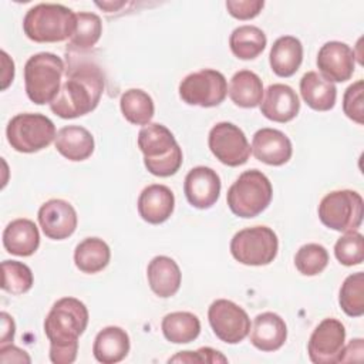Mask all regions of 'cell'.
<instances>
[{"mask_svg": "<svg viewBox=\"0 0 364 364\" xmlns=\"http://www.w3.org/2000/svg\"><path fill=\"white\" fill-rule=\"evenodd\" d=\"M338 303L341 310L350 317L364 314V273L357 272L346 277L340 287Z\"/></svg>", "mask_w": 364, "mask_h": 364, "instance_id": "33", "label": "cell"}, {"mask_svg": "<svg viewBox=\"0 0 364 364\" xmlns=\"http://www.w3.org/2000/svg\"><path fill=\"white\" fill-rule=\"evenodd\" d=\"M300 100L296 91L287 84H272L263 94L260 112L273 122H289L297 117Z\"/></svg>", "mask_w": 364, "mask_h": 364, "instance_id": "18", "label": "cell"}, {"mask_svg": "<svg viewBox=\"0 0 364 364\" xmlns=\"http://www.w3.org/2000/svg\"><path fill=\"white\" fill-rule=\"evenodd\" d=\"M0 320H1L0 346H4V344H9L10 341H13L14 333H16V324H14L13 317L9 313H6V311H1Z\"/></svg>", "mask_w": 364, "mask_h": 364, "instance_id": "42", "label": "cell"}, {"mask_svg": "<svg viewBox=\"0 0 364 364\" xmlns=\"http://www.w3.org/2000/svg\"><path fill=\"white\" fill-rule=\"evenodd\" d=\"M169 363H228V358L218 350L202 347L196 351H181L169 358Z\"/></svg>", "mask_w": 364, "mask_h": 364, "instance_id": "38", "label": "cell"}, {"mask_svg": "<svg viewBox=\"0 0 364 364\" xmlns=\"http://www.w3.org/2000/svg\"><path fill=\"white\" fill-rule=\"evenodd\" d=\"M346 341L344 324L333 317L324 318L311 333L307 353L314 364H334L340 361Z\"/></svg>", "mask_w": 364, "mask_h": 364, "instance_id": "13", "label": "cell"}, {"mask_svg": "<svg viewBox=\"0 0 364 364\" xmlns=\"http://www.w3.org/2000/svg\"><path fill=\"white\" fill-rule=\"evenodd\" d=\"M37 218L43 233L53 240L70 237L78 223L75 209L64 199H50L44 202L38 209Z\"/></svg>", "mask_w": 364, "mask_h": 364, "instance_id": "15", "label": "cell"}, {"mask_svg": "<svg viewBox=\"0 0 364 364\" xmlns=\"http://www.w3.org/2000/svg\"><path fill=\"white\" fill-rule=\"evenodd\" d=\"M228 95V82L220 71L205 68L188 74L179 84V97L188 105L216 107Z\"/></svg>", "mask_w": 364, "mask_h": 364, "instance_id": "10", "label": "cell"}, {"mask_svg": "<svg viewBox=\"0 0 364 364\" xmlns=\"http://www.w3.org/2000/svg\"><path fill=\"white\" fill-rule=\"evenodd\" d=\"M161 328L164 337L173 344H188L198 338L200 321L189 311H173L162 318Z\"/></svg>", "mask_w": 364, "mask_h": 364, "instance_id": "29", "label": "cell"}, {"mask_svg": "<svg viewBox=\"0 0 364 364\" xmlns=\"http://www.w3.org/2000/svg\"><path fill=\"white\" fill-rule=\"evenodd\" d=\"M220 178L209 166L192 168L183 182V192L188 202L198 209H209L219 199Z\"/></svg>", "mask_w": 364, "mask_h": 364, "instance_id": "16", "label": "cell"}, {"mask_svg": "<svg viewBox=\"0 0 364 364\" xmlns=\"http://www.w3.org/2000/svg\"><path fill=\"white\" fill-rule=\"evenodd\" d=\"M88 318V309L75 297H63L53 304L44 320L51 363L71 364L75 361L78 337L85 331Z\"/></svg>", "mask_w": 364, "mask_h": 364, "instance_id": "1", "label": "cell"}, {"mask_svg": "<svg viewBox=\"0 0 364 364\" xmlns=\"http://www.w3.org/2000/svg\"><path fill=\"white\" fill-rule=\"evenodd\" d=\"M252 154L266 165L282 166L290 161L293 146L289 136L274 128H262L252 138Z\"/></svg>", "mask_w": 364, "mask_h": 364, "instance_id": "17", "label": "cell"}, {"mask_svg": "<svg viewBox=\"0 0 364 364\" xmlns=\"http://www.w3.org/2000/svg\"><path fill=\"white\" fill-rule=\"evenodd\" d=\"M124 118L134 125H148L155 114V105L148 92L139 88L127 90L119 100Z\"/></svg>", "mask_w": 364, "mask_h": 364, "instance_id": "31", "label": "cell"}, {"mask_svg": "<svg viewBox=\"0 0 364 364\" xmlns=\"http://www.w3.org/2000/svg\"><path fill=\"white\" fill-rule=\"evenodd\" d=\"M208 320L215 336L228 344H237L250 333L247 313L239 304L226 299H218L209 306Z\"/></svg>", "mask_w": 364, "mask_h": 364, "instance_id": "11", "label": "cell"}, {"mask_svg": "<svg viewBox=\"0 0 364 364\" xmlns=\"http://www.w3.org/2000/svg\"><path fill=\"white\" fill-rule=\"evenodd\" d=\"M77 14L54 3L33 6L23 18V31L34 43H60L73 37Z\"/></svg>", "mask_w": 364, "mask_h": 364, "instance_id": "4", "label": "cell"}, {"mask_svg": "<svg viewBox=\"0 0 364 364\" xmlns=\"http://www.w3.org/2000/svg\"><path fill=\"white\" fill-rule=\"evenodd\" d=\"M1 289L10 294H24L33 287V272L21 262L4 260L1 263Z\"/></svg>", "mask_w": 364, "mask_h": 364, "instance_id": "34", "label": "cell"}, {"mask_svg": "<svg viewBox=\"0 0 364 364\" xmlns=\"http://www.w3.org/2000/svg\"><path fill=\"white\" fill-rule=\"evenodd\" d=\"M1 63H3V73H1L3 84H1V90H6L13 82V78H14V63L7 55L6 51H1Z\"/></svg>", "mask_w": 364, "mask_h": 364, "instance_id": "43", "label": "cell"}, {"mask_svg": "<svg viewBox=\"0 0 364 364\" xmlns=\"http://www.w3.org/2000/svg\"><path fill=\"white\" fill-rule=\"evenodd\" d=\"M104 92V74L94 63L71 64L67 80L50 109L60 118L73 119L94 111Z\"/></svg>", "mask_w": 364, "mask_h": 364, "instance_id": "2", "label": "cell"}, {"mask_svg": "<svg viewBox=\"0 0 364 364\" xmlns=\"http://www.w3.org/2000/svg\"><path fill=\"white\" fill-rule=\"evenodd\" d=\"M343 111L354 122L364 124V81L353 82L344 92Z\"/></svg>", "mask_w": 364, "mask_h": 364, "instance_id": "37", "label": "cell"}, {"mask_svg": "<svg viewBox=\"0 0 364 364\" xmlns=\"http://www.w3.org/2000/svg\"><path fill=\"white\" fill-rule=\"evenodd\" d=\"M54 122L37 112L14 115L6 128V136L11 148L23 154H34L47 148L55 139Z\"/></svg>", "mask_w": 364, "mask_h": 364, "instance_id": "7", "label": "cell"}, {"mask_svg": "<svg viewBox=\"0 0 364 364\" xmlns=\"http://www.w3.org/2000/svg\"><path fill=\"white\" fill-rule=\"evenodd\" d=\"M303 101L314 111H330L336 105V85L316 71L306 73L300 80Z\"/></svg>", "mask_w": 364, "mask_h": 364, "instance_id": "26", "label": "cell"}, {"mask_svg": "<svg viewBox=\"0 0 364 364\" xmlns=\"http://www.w3.org/2000/svg\"><path fill=\"white\" fill-rule=\"evenodd\" d=\"M129 347L131 343L127 331L117 326H108L95 336L92 354L98 363L115 364L128 355Z\"/></svg>", "mask_w": 364, "mask_h": 364, "instance_id": "25", "label": "cell"}, {"mask_svg": "<svg viewBox=\"0 0 364 364\" xmlns=\"http://www.w3.org/2000/svg\"><path fill=\"white\" fill-rule=\"evenodd\" d=\"M98 7H101V9H104V10H107V13H109V11H114V10H117V9H119V7H122V6H125V3L124 1H119V3H112V1H108V3H95Z\"/></svg>", "mask_w": 364, "mask_h": 364, "instance_id": "44", "label": "cell"}, {"mask_svg": "<svg viewBox=\"0 0 364 364\" xmlns=\"http://www.w3.org/2000/svg\"><path fill=\"white\" fill-rule=\"evenodd\" d=\"M102 34V23L100 16L90 11L77 13V24L73 37L70 38V47L77 51H85L92 48Z\"/></svg>", "mask_w": 364, "mask_h": 364, "instance_id": "32", "label": "cell"}, {"mask_svg": "<svg viewBox=\"0 0 364 364\" xmlns=\"http://www.w3.org/2000/svg\"><path fill=\"white\" fill-rule=\"evenodd\" d=\"M54 145L65 159L73 162L88 159L95 148L91 132L80 125H67L58 129Z\"/></svg>", "mask_w": 364, "mask_h": 364, "instance_id": "22", "label": "cell"}, {"mask_svg": "<svg viewBox=\"0 0 364 364\" xmlns=\"http://www.w3.org/2000/svg\"><path fill=\"white\" fill-rule=\"evenodd\" d=\"M111 259L109 246L100 237H87L81 240L74 250V263L77 269L87 274L104 270Z\"/></svg>", "mask_w": 364, "mask_h": 364, "instance_id": "28", "label": "cell"}, {"mask_svg": "<svg viewBox=\"0 0 364 364\" xmlns=\"http://www.w3.org/2000/svg\"><path fill=\"white\" fill-rule=\"evenodd\" d=\"M146 277L151 290L162 299L175 296L182 282V273L178 263L168 256H155L148 263Z\"/></svg>", "mask_w": 364, "mask_h": 364, "instance_id": "21", "label": "cell"}, {"mask_svg": "<svg viewBox=\"0 0 364 364\" xmlns=\"http://www.w3.org/2000/svg\"><path fill=\"white\" fill-rule=\"evenodd\" d=\"M363 353H364V340L353 338L347 346L343 347L338 363L360 361V360H363Z\"/></svg>", "mask_w": 364, "mask_h": 364, "instance_id": "41", "label": "cell"}, {"mask_svg": "<svg viewBox=\"0 0 364 364\" xmlns=\"http://www.w3.org/2000/svg\"><path fill=\"white\" fill-rule=\"evenodd\" d=\"M267 44L266 34L256 26L245 24L236 27L229 37V47L235 57L253 60L260 55Z\"/></svg>", "mask_w": 364, "mask_h": 364, "instance_id": "30", "label": "cell"}, {"mask_svg": "<svg viewBox=\"0 0 364 364\" xmlns=\"http://www.w3.org/2000/svg\"><path fill=\"white\" fill-rule=\"evenodd\" d=\"M0 361L1 363H31V358L30 355L13 346V344H4V346H0Z\"/></svg>", "mask_w": 364, "mask_h": 364, "instance_id": "40", "label": "cell"}, {"mask_svg": "<svg viewBox=\"0 0 364 364\" xmlns=\"http://www.w3.org/2000/svg\"><path fill=\"white\" fill-rule=\"evenodd\" d=\"M210 152L219 162L228 166H240L250 156V145L245 132L232 122H218L208 136Z\"/></svg>", "mask_w": 364, "mask_h": 364, "instance_id": "12", "label": "cell"}, {"mask_svg": "<svg viewBox=\"0 0 364 364\" xmlns=\"http://www.w3.org/2000/svg\"><path fill=\"white\" fill-rule=\"evenodd\" d=\"M279 250V239L267 226L245 228L230 240V253L242 264L266 266L274 260Z\"/></svg>", "mask_w": 364, "mask_h": 364, "instance_id": "9", "label": "cell"}, {"mask_svg": "<svg viewBox=\"0 0 364 364\" xmlns=\"http://www.w3.org/2000/svg\"><path fill=\"white\" fill-rule=\"evenodd\" d=\"M272 198V183L259 169H249L240 173L226 193L229 209L243 219L259 216L270 205Z\"/></svg>", "mask_w": 364, "mask_h": 364, "instance_id": "5", "label": "cell"}, {"mask_svg": "<svg viewBox=\"0 0 364 364\" xmlns=\"http://www.w3.org/2000/svg\"><path fill=\"white\" fill-rule=\"evenodd\" d=\"M328 264V252L318 243L303 245L294 256V266L303 276H316Z\"/></svg>", "mask_w": 364, "mask_h": 364, "instance_id": "35", "label": "cell"}, {"mask_svg": "<svg viewBox=\"0 0 364 364\" xmlns=\"http://www.w3.org/2000/svg\"><path fill=\"white\" fill-rule=\"evenodd\" d=\"M3 246L14 256H31L40 246V233L30 219L11 220L3 230Z\"/></svg>", "mask_w": 364, "mask_h": 364, "instance_id": "23", "label": "cell"}, {"mask_svg": "<svg viewBox=\"0 0 364 364\" xmlns=\"http://www.w3.org/2000/svg\"><path fill=\"white\" fill-rule=\"evenodd\" d=\"M64 61L53 53L31 55L24 65V87L31 102L37 105L51 104L61 88Z\"/></svg>", "mask_w": 364, "mask_h": 364, "instance_id": "6", "label": "cell"}, {"mask_svg": "<svg viewBox=\"0 0 364 364\" xmlns=\"http://www.w3.org/2000/svg\"><path fill=\"white\" fill-rule=\"evenodd\" d=\"M287 338V326L284 320L273 313L264 311L255 317L250 331V343L260 351H276Z\"/></svg>", "mask_w": 364, "mask_h": 364, "instance_id": "20", "label": "cell"}, {"mask_svg": "<svg viewBox=\"0 0 364 364\" xmlns=\"http://www.w3.org/2000/svg\"><path fill=\"white\" fill-rule=\"evenodd\" d=\"M228 94L235 105L242 108H255L260 105L263 100V82L256 73L250 70H240L230 78Z\"/></svg>", "mask_w": 364, "mask_h": 364, "instance_id": "27", "label": "cell"}, {"mask_svg": "<svg viewBox=\"0 0 364 364\" xmlns=\"http://www.w3.org/2000/svg\"><path fill=\"white\" fill-rule=\"evenodd\" d=\"M303 61V46L299 38L293 36L279 37L269 54V63L272 71L277 77H291L297 73Z\"/></svg>", "mask_w": 364, "mask_h": 364, "instance_id": "24", "label": "cell"}, {"mask_svg": "<svg viewBox=\"0 0 364 364\" xmlns=\"http://www.w3.org/2000/svg\"><path fill=\"white\" fill-rule=\"evenodd\" d=\"M334 256L344 266H357L364 260V237L357 230L344 232L334 245Z\"/></svg>", "mask_w": 364, "mask_h": 364, "instance_id": "36", "label": "cell"}, {"mask_svg": "<svg viewBox=\"0 0 364 364\" xmlns=\"http://www.w3.org/2000/svg\"><path fill=\"white\" fill-rule=\"evenodd\" d=\"M264 7L263 0H228L226 9L229 14L237 20H252Z\"/></svg>", "mask_w": 364, "mask_h": 364, "instance_id": "39", "label": "cell"}, {"mask_svg": "<svg viewBox=\"0 0 364 364\" xmlns=\"http://www.w3.org/2000/svg\"><path fill=\"white\" fill-rule=\"evenodd\" d=\"M364 202L358 192L340 189L327 193L318 205L321 223L337 232L357 230L363 223Z\"/></svg>", "mask_w": 364, "mask_h": 364, "instance_id": "8", "label": "cell"}, {"mask_svg": "<svg viewBox=\"0 0 364 364\" xmlns=\"http://www.w3.org/2000/svg\"><path fill=\"white\" fill-rule=\"evenodd\" d=\"M136 142L149 173L168 178L179 171L183 161L182 149L165 125L149 122L138 132Z\"/></svg>", "mask_w": 364, "mask_h": 364, "instance_id": "3", "label": "cell"}, {"mask_svg": "<svg viewBox=\"0 0 364 364\" xmlns=\"http://www.w3.org/2000/svg\"><path fill=\"white\" fill-rule=\"evenodd\" d=\"M136 206L139 216L145 222L159 225L171 218L175 208V196L168 186L152 183L142 189Z\"/></svg>", "mask_w": 364, "mask_h": 364, "instance_id": "19", "label": "cell"}, {"mask_svg": "<svg viewBox=\"0 0 364 364\" xmlns=\"http://www.w3.org/2000/svg\"><path fill=\"white\" fill-rule=\"evenodd\" d=\"M320 75L334 82L350 80L355 68V51L346 43L328 41L321 46L317 54Z\"/></svg>", "mask_w": 364, "mask_h": 364, "instance_id": "14", "label": "cell"}]
</instances>
